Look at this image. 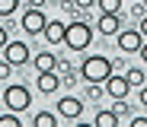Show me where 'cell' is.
Segmentation results:
<instances>
[{"instance_id": "6da1fadb", "label": "cell", "mask_w": 147, "mask_h": 127, "mask_svg": "<svg viewBox=\"0 0 147 127\" xmlns=\"http://www.w3.org/2000/svg\"><path fill=\"white\" fill-rule=\"evenodd\" d=\"M64 45L70 51H86L93 45V25L86 19H74L67 22V29H64Z\"/></svg>"}, {"instance_id": "7a4b0ae2", "label": "cell", "mask_w": 147, "mask_h": 127, "mask_svg": "<svg viewBox=\"0 0 147 127\" xmlns=\"http://www.w3.org/2000/svg\"><path fill=\"white\" fill-rule=\"evenodd\" d=\"M112 73H115V70H112V61L102 57V54H90V57H83V64H80V76H83L86 83H106Z\"/></svg>"}, {"instance_id": "3957f363", "label": "cell", "mask_w": 147, "mask_h": 127, "mask_svg": "<svg viewBox=\"0 0 147 127\" xmlns=\"http://www.w3.org/2000/svg\"><path fill=\"white\" fill-rule=\"evenodd\" d=\"M3 105L10 108V111H16V114H22L29 105H32V92L22 86V83H10L7 89H3Z\"/></svg>"}, {"instance_id": "277c9868", "label": "cell", "mask_w": 147, "mask_h": 127, "mask_svg": "<svg viewBox=\"0 0 147 127\" xmlns=\"http://www.w3.org/2000/svg\"><path fill=\"white\" fill-rule=\"evenodd\" d=\"M115 41H118L121 54H138L141 45H144V35H141V29H118L115 32Z\"/></svg>"}, {"instance_id": "5b68a950", "label": "cell", "mask_w": 147, "mask_h": 127, "mask_svg": "<svg viewBox=\"0 0 147 127\" xmlns=\"http://www.w3.org/2000/svg\"><path fill=\"white\" fill-rule=\"evenodd\" d=\"M45 22H48V16L42 13V7H29L26 13H22V32L26 35H42V29H45Z\"/></svg>"}, {"instance_id": "8992f818", "label": "cell", "mask_w": 147, "mask_h": 127, "mask_svg": "<svg viewBox=\"0 0 147 127\" xmlns=\"http://www.w3.org/2000/svg\"><path fill=\"white\" fill-rule=\"evenodd\" d=\"M29 45L26 41H7V48H3V61H10L13 67H26L29 64Z\"/></svg>"}, {"instance_id": "52a82bcc", "label": "cell", "mask_w": 147, "mask_h": 127, "mask_svg": "<svg viewBox=\"0 0 147 127\" xmlns=\"http://www.w3.org/2000/svg\"><path fill=\"white\" fill-rule=\"evenodd\" d=\"M58 114L67 118V121H80V114H83V102H80L77 95H64V98H58Z\"/></svg>"}, {"instance_id": "ba28073f", "label": "cell", "mask_w": 147, "mask_h": 127, "mask_svg": "<svg viewBox=\"0 0 147 127\" xmlns=\"http://www.w3.org/2000/svg\"><path fill=\"white\" fill-rule=\"evenodd\" d=\"M128 92H131L128 76H118V73H112L109 80H106V95H109V98H128Z\"/></svg>"}, {"instance_id": "9c48e42d", "label": "cell", "mask_w": 147, "mask_h": 127, "mask_svg": "<svg viewBox=\"0 0 147 127\" xmlns=\"http://www.w3.org/2000/svg\"><path fill=\"white\" fill-rule=\"evenodd\" d=\"M64 29H67V22H61V19H48L45 29H42V38H45L48 45H64Z\"/></svg>"}, {"instance_id": "30bf717a", "label": "cell", "mask_w": 147, "mask_h": 127, "mask_svg": "<svg viewBox=\"0 0 147 127\" xmlns=\"http://www.w3.org/2000/svg\"><path fill=\"white\" fill-rule=\"evenodd\" d=\"M35 86H38V92L51 95V92H58V89H61V76H58L55 70H45V73H38V76H35Z\"/></svg>"}, {"instance_id": "8fae6325", "label": "cell", "mask_w": 147, "mask_h": 127, "mask_svg": "<svg viewBox=\"0 0 147 127\" xmlns=\"http://www.w3.org/2000/svg\"><path fill=\"white\" fill-rule=\"evenodd\" d=\"M121 29V13H99V35H115Z\"/></svg>"}, {"instance_id": "7c38bea8", "label": "cell", "mask_w": 147, "mask_h": 127, "mask_svg": "<svg viewBox=\"0 0 147 127\" xmlns=\"http://www.w3.org/2000/svg\"><path fill=\"white\" fill-rule=\"evenodd\" d=\"M32 64H35L38 73H45V70H55L58 67V57H55V51H38V54L32 57Z\"/></svg>"}, {"instance_id": "4fadbf2b", "label": "cell", "mask_w": 147, "mask_h": 127, "mask_svg": "<svg viewBox=\"0 0 147 127\" xmlns=\"http://www.w3.org/2000/svg\"><path fill=\"white\" fill-rule=\"evenodd\" d=\"M93 124H96V127H115V124H118V114L109 111V108H99L96 118H93Z\"/></svg>"}, {"instance_id": "5bb4252c", "label": "cell", "mask_w": 147, "mask_h": 127, "mask_svg": "<svg viewBox=\"0 0 147 127\" xmlns=\"http://www.w3.org/2000/svg\"><path fill=\"white\" fill-rule=\"evenodd\" d=\"M32 124H35V127H55V124H58V114H51V111H38V114L32 118Z\"/></svg>"}, {"instance_id": "9a60e30c", "label": "cell", "mask_w": 147, "mask_h": 127, "mask_svg": "<svg viewBox=\"0 0 147 127\" xmlns=\"http://www.w3.org/2000/svg\"><path fill=\"white\" fill-rule=\"evenodd\" d=\"M125 76H128V83H131V86H138V89L147 83V76H144V70H141V67H131V70H125Z\"/></svg>"}, {"instance_id": "2e32d148", "label": "cell", "mask_w": 147, "mask_h": 127, "mask_svg": "<svg viewBox=\"0 0 147 127\" xmlns=\"http://www.w3.org/2000/svg\"><path fill=\"white\" fill-rule=\"evenodd\" d=\"M0 127H22V118L16 111H7V114H0Z\"/></svg>"}, {"instance_id": "e0dca14e", "label": "cell", "mask_w": 147, "mask_h": 127, "mask_svg": "<svg viewBox=\"0 0 147 127\" xmlns=\"http://www.w3.org/2000/svg\"><path fill=\"white\" fill-rule=\"evenodd\" d=\"M16 10H19V0H0V16H3V19L13 16Z\"/></svg>"}, {"instance_id": "ac0fdd59", "label": "cell", "mask_w": 147, "mask_h": 127, "mask_svg": "<svg viewBox=\"0 0 147 127\" xmlns=\"http://www.w3.org/2000/svg\"><path fill=\"white\" fill-rule=\"evenodd\" d=\"M99 13H121V0H99Z\"/></svg>"}, {"instance_id": "d6986e66", "label": "cell", "mask_w": 147, "mask_h": 127, "mask_svg": "<svg viewBox=\"0 0 147 127\" xmlns=\"http://www.w3.org/2000/svg\"><path fill=\"white\" fill-rule=\"evenodd\" d=\"M86 95H90V98H102V95H106V83H90V86H86Z\"/></svg>"}, {"instance_id": "ffe728a7", "label": "cell", "mask_w": 147, "mask_h": 127, "mask_svg": "<svg viewBox=\"0 0 147 127\" xmlns=\"http://www.w3.org/2000/svg\"><path fill=\"white\" fill-rule=\"evenodd\" d=\"M112 111H115V114H128V111H131V105H128L125 98H115V102H112Z\"/></svg>"}, {"instance_id": "44dd1931", "label": "cell", "mask_w": 147, "mask_h": 127, "mask_svg": "<svg viewBox=\"0 0 147 127\" xmlns=\"http://www.w3.org/2000/svg\"><path fill=\"white\" fill-rule=\"evenodd\" d=\"M10 25H13V22H3V25H0V51H3L7 41H10Z\"/></svg>"}, {"instance_id": "7402d4cb", "label": "cell", "mask_w": 147, "mask_h": 127, "mask_svg": "<svg viewBox=\"0 0 147 127\" xmlns=\"http://www.w3.org/2000/svg\"><path fill=\"white\" fill-rule=\"evenodd\" d=\"M10 73H13V64L10 61H0V80H10Z\"/></svg>"}, {"instance_id": "603a6c76", "label": "cell", "mask_w": 147, "mask_h": 127, "mask_svg": "<svg viewBox=\"0 0 147 127\" xmlns=\"http://www.w3.org/2000/svg\"><path fill=\"white\" fill-rule=\"evenodd\" d=\"M144 13H147V3H144V0H141V3H134V7H131V16H134V19H141Z\"/></svg>"}, {"instance_id": "cb8c5ba5", "label": "cell", "mask_w": 147, "mask_h": 127, "mask_svg": "<svg viewBox=\"0 0 147 127\" xmlns=\"http://www.w3.org/2000/svg\"><path fill=\"white\" fill-rule=\"evenodd\" d=\"M58 73H64V76H74V67L67 64V61H58V67H55Z\"/></svg>"}, {"instance_id": "d4e9b609", "label": "cell", "mask_w": 147, "mask_h": 127, "mask_svg": "<svg viewBox=\"0 0 147 127\" xmlns=\"http://www.w3.org/2000/svg\"><path fill=\"white\" fill-rule=\"evenodd\" d=\"M96 3V0H74V7H77V10H90Z\"/></svg>"}, {"instance_id": "484cf974", "label": "cell", "mask_w": 147, "mask_h": 127, "mask_svg": "<svg viewBox=\"0 0 147 127\" xmlns=\"http://www.w3.org/2000/svg\"><path fill=\"white\" fill-rule=\"evenodd\" d=\"M138 29H141V35H144V38H147V13H144V16H141V19H138Z\"/></svg>"}, {"instance_id": "4316f807", "label": "cell", "mask_w": 147, "mask_h": 127, "mask_svg": "<svg viewBox=\"0 0 147 127\" xmlns=\"http://www.w3.org/2000/svg\"><path fill=\"white\" fill-rule=\"evenodd\" d=\"M138 98H141V105H144V108H147V83H144V86H141V92H138Z\"/></svg>"}, {"instance_id": "83f0119b", "label": "cell", "mask_w": 147, "mask_h": 127, "mask_svg": "<svg viewBox=\"0 0 147 127\" xmlns=\"http://www.w3.org/2000/svg\"><path fill=\"white\" fill-rule=\"evenodd\" d=\"M131 127H147V118H131Z\"/></svg>"}, {"instance_id": "f1b7e54d", "label": "cell", "mask_w": 147, "mask_h": 127, "mask_svg": "<svg viewBox=\"0 0 147 127\" xmlns=\"http://www.w3.org/2000/svg\"><path fill=\"white\" fill-rule=\"evenodd\" d=\"M138 54H141V61H144V64H147V41H144V45H141V51H138Z\"/></svg>"}, {"instance_id": "f546056e", "label": "cell", "mask_w": 147, "mask_h": 127, "mask_svg": "<svg viewBox=\"0 0 147 127\" xmlns=\"http://www.w3.org/2000/svg\"><path fill=\"white\" fill-rule=\"evenodd\" d=\"M26 3H29V7H45L48 0H26Z\"/></svg>"}]
</instances>
